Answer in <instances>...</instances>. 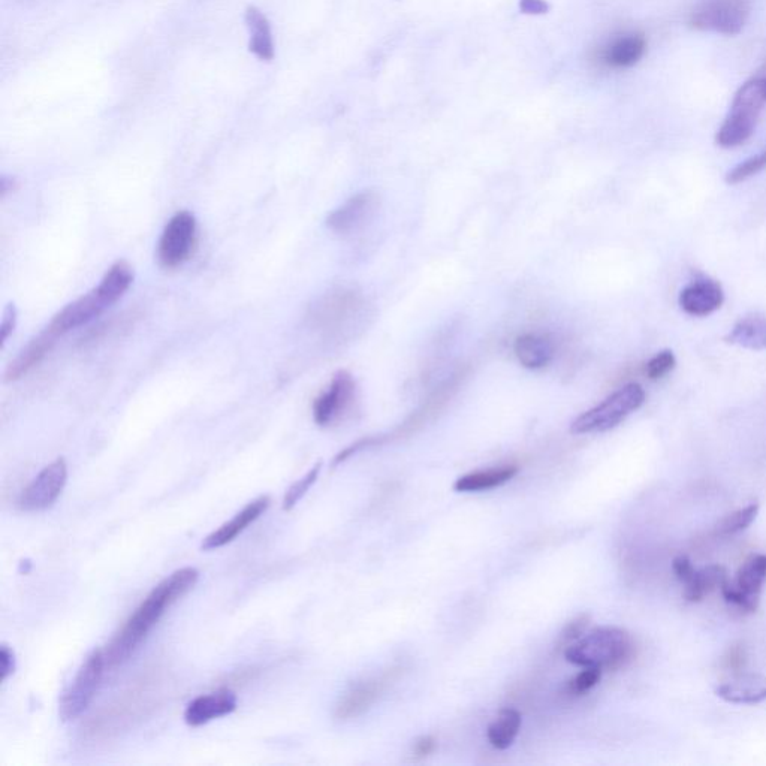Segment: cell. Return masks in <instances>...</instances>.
Wrapping results in <instances>:
<instances>
[{
	"instance_id": "cell-1",
	"label": "cell",
	"mask_w": 766,
	"mask_h": 766,
	"mask_svg": "<svg viewBox=\"0 0 766 766\" xmlns=\"http://www.w3.org/2000/svg\"><path fill=\"white\" fill-rule=\"evenodd\" d=\"M198 578L199 572L195 568H183L156 585L125 626L111 639L104 651L105 666L114 669L128 662L165 612L195 587Z\"/></svg>"
},
{
	"instance_id": "cell-2",
	"label": "cell",
	"mask_w": 766,
	"mask_h": 766,
	"mask_svg": "<svg viewBox=\"0 0 766 766\" xmlns=\"http://www.w3.org/2000/svg\"><path fill=\"white\" fill-rule=\"evenodd\" d=\"M132 282H134V270L131 265L125 261H117L116 264L111 265L98 286L63 307L45 328L59 339L69 331L77 330L95 321L128 292Z\"/></svg>"
},
{
	"instance_id": "cell-3",
	"label": "cell",
	"mask_w": 766,
	"mask_h": 766,
	"mask_svg": "<svg viewBox=\"0 0 766 766\" xmlns=\"http://www.w3.org/2000/svg\"><path fill=\"white\" fill-rule=\"evenodd\" d=\"M636 645L632 635L620 627H597L566 648L565 657L572 665L618 671L632 662Z\"/></svg>"
},
{
	"instance_id": "cell-4",
	"label": "cell",
	"mask_w": 766,
	"mask_h": 766,
	"mask_svg": "<svg viewBox=\"0 0 766 766\" xmlns=\"http://www.w3.org/2000/svg\"><path fill=\"white\" fill-rule=\"evenodd\" d=\"M766 107V63L737 90L716 135L717 146L735 149L752 138Z\"/></svg>"
},
{
	"instance_id": "cell-5",
	"label": "cell",
	"mask_w": 766,
	"mask_h": 766,
	"mask_svg": "<svg viewBox=\"0 0 766 766\" xmlns=\"http://www.w3.org/2000/svg\"><path fill=\"white\" fill-rule=\"evenodd\" d=\"M644 403L645 391L639 383L624 385L593 409L581 413L572 422L571 433L590 434L612 430Z\"/></svg>"
},
{
	"instance_id": "cell-6",
	"label": "cell",
	"mask_w": 766,
	"mask_h": 766,
	"mask_svg": "<svg viewBox=\"0 0 766 766\" xmlns=\"http://www.w3.org/2000/svg\"><path fill=\"white\" fill-rule=\"evenodd\" d=\"M105 668L104 650H95L84 660L74 680L60 696L59 716L62 722L78 719L89 708L101 686Z\"/></svg>"
},
{
	"instance_id": "cell-7",
	"label": "cell",
	"mask_w": 766,
	"mask_h": 766,
	"mask_svg": "<svg viewBox=\"0 0 766 766\" xmlns=\"http://www.w3.org/2000/svg\"><path fill=\"white\" fill-rule=\"evenodd\" d=\"M750 0H701L690 12L689 26L699 32L734 36L750 17Z\"/></svg>"
},
{
	"instance_id": "cell-8",
	"label": "cell",
	"mask_w": 766,
	"mask_h": 766,
	"mask_svg": "<svg viewBox=\"0 0 766 766\" xmlns=\"http://www.w3.org/2000/svg\"><path fill=\"white\" fill-rule=\"evenodd\" d=\"M198 225L189 211H179L168 220L158 243V261L167 270L185 264L196 246Z\"/></svg>"
},
{
	"instance_id": "cell-9",
	"label": "cell",
	"mask_w": 766,
	"mask_h": 766,
	"mask_svg": "<svg viewBox=\"0 0 766 766\" xmlns=\"http://www.w3.org/2000/svg\"><path fill=\"white\" fill-rule=\"evenodd\" d=\"M68 466L65 458H57L38 473L36 478L21 491L17 506L23 512H39L50 508L65 488Z\"/></svg>"
},
{
	"instance_id": "cell-10",
	"label": "cell",
	"mask_w": 766,
	"mask_h": 766,
	"mask_svg": "<svg viewBox=\"0 0 766 766\" xmlns=\"http://www.w3.org/2000/svg\"><path fill=\"white\" fill-rule=\"evenodd\" d=\"M766 581V556L753 554L741 566L735 582L728 581L722 585L723 597L726 602L738 606L747 612H755L761 602L762 587Z\"/></svg>"
},
{
	"instance_id": "cell-11",
	"label": "cell",
	"mask_w": 766,
	"mask_h": 766,
	"mask_svg": "<svg viewBox=\"0 0 766 766\" xmlns=\"http://www.w3.org/2000/svg\"><path fill=\"white\" fill-rule=\"evenodd\" d=\"M355 391L357 385L351 373L345 370L336 373L330 386L313 403V418L316 424L327 427L337 421L351 406Z\"/></svg>"
},
{
	"instance_id": "cell-12",
	"label": "cell",
	"mask_w": 766,
	"mask_h": 766,
	"mask_svg": "<svg viewBox=\"0 0 766 766\" xmlns=\"http://www.w3.org/2000/svg\"><path fill=\"white\" fill-rule=\"evenodd\" d=\"M394 674L392 669L381 677L370 678L352 686L337 702L334 717L345 722V720L357 719L361 714L366 713L378 701Z\"/></svg>"
},
{
	"instance_id": "cell-13",
	"label": "cell",
	"mask_w": 766,
	"mask_h": 766,
	"mask_svg": "<svg viewBox=\"0 0 766 766\" xmlns=\"http://www.w3.org/2000/svg\"><path fill=\"white\" fill-rule=\"evenodd\" d=\"M376 208H378L376 193L370 191L358 193L327 217V226L336 234H351L373 216Z\"/></svg>"
},
{
	"instance_id": "cell-14",
	"label": "cell",
	"mask_w": 766,
	"mask_h": 766,
	"mask_svg": "<svg viewBox=\"0 0 766 766\" xmlns=\"http://www.w3.org/2000/svg\"><path fill=\"white\" fill-rule=\"evenodd\" d=\"M680 307L687 315L705 318L713 315L725 303L722 285L713 279H698L689 283L680 294Z\"/></svg>"
},
{
	"instance_id": "cell-15",
	"label": "cell",
	"mask_w": 766,
	"mask_h": 766,
	"mask_svg": "<svg viewBox=\"0 0 766 766\" xmlns=\"http://www.w3.org/2000/svg\"><path fill=\"white\" fill-rule=\"evenodd\" d=\"M647 45V38L642 33H620L600 50L599 59L611 69L632 68L647 53Z\"/></svg>"
},
{
	"instance_id": "cell-16",
	"label": "cell",
	"mask_w": 766,
	"mask_h": 766,
	"mask_svg": "<svg viewBox=\"0 0 766 766\" xmlns=\"http://www.w3.org/2000/svg\"><path fill=\"white\" fill-rule=\"evenodd\" d=\"M237 710V696L232 690L220 689L210 695L198 696L185 710V722L192 728L207 725L211 720L229 716Z\"/></svg>"
},
{
	"instance_id": "cell-17",
	"label": "cell",
	"mask_w": 766,
	"mask_h": 766,
	"mask_svg": "<svg viewBox=\"0 0 766 766\" xmlns=\"http://www.w3.org/2000/svg\"><path fill=\"white\" fill-rule=\"evenodd\" d=\"M270 506V497L261 496L250 502L243 511L238 512L231 521L220 526L216 532L208 535L202 542V550L211 551L231 544L250 524L255 523Z\"/></svg>"
},
{
	"instance_id": "cell-18",
	"label": "cell",
	"mask_w": 766,
	"mask_h": 766,
	"mask_svg": "<svg viewBox=\"0 0 766 766\" xmlns=\"http://www.w3.org/2000/svg\"><path fill=\"white\" fill-rule=\"evenodd\" d=\"M57 343V337L51 334L45 328L44 331L33 337L20 352L17 357L11 361L5 372V379L8 382H15L26 376L30 370L35 369Z\"/></svg>"
},
{
	"instance_id": "cell-19",
	"label": "cell",
	"mask_w": 766,
	"mask_h": 766,
	"mask_svg": "<svg viewBox=\"0 0 766 766\" xmlns=\"http://www.w3.org/2000/svg\"><path fill=\"white\" fill-rule=\"evenodd\" d=\"M247 29L250 33L249 50L255 54L258 59L270 62L274 59V39L273 30H271L270 21L267 15L256 8L249 6L244 14Z\"/></svg>"
},
{
	"instance_id": "cell-20",
	"label": "cell",
	"mask_w": 766,
	"mask_h": 766,
	"mask_svg": "<svg viewBox=\"0 0 766 766\" xmlns=\"http://www.w3.org/2000/svg\"><path fill=\"white\" fill-rule=\"evenodd\" d=\"M514 351L521 366L530 370L544 369L554 358L553 342L541 334L529 333L518 337Z\"/></svg>"
},
{
	"instance_id": "cell-21",
	"label": "cell",
	"mask_w": 766,
	"mask_h": 766,
	"mask_svg": "<svg viewBox=\"0 0 766 766\" xmlns=\"http://www.w3.org/2000/svg\"><path fill=\"white\" fill-rule=\"evenodd\" d=\"M726 343L750 349V351H766V316L753 313L744 316L734 325Z\"/></svg>"
},
{
	"instance_id": "cell-22",
	"label": "cell",
	"mask_w": 766,
	"mask_h": 766,
	"mask_svg": "<svg viewBox=\"0 0 766 766\" xmlns=\"http://www.w3.org/2000/svg\"><path fill=\"white\" fill-rule=\"evenodd\" d=\"M716 695L729 704L755 705L766 701V684L758 677H738L731 683L717 687Z\"/></svg>"
},
{
	"instance_id": "cell-23",
	"label": "cell",
	"mask_w": 766,
	"mask_h": 766,
	"mask_svg": "<svg viewBox=\"0 0 766 766\" xmlns=\"http://www.w3.org/2000/svg\"><path fill=\"white\" fill-rule=\"evenodd\" d=\"M518 473L517 466L494 467V469L478 470L461 476L455 481L454 490L458 493H478V491L493 490L502 487L506 482L515 478Z\"/></svg>"
},
{
	"instance_id": "cell-24",
	"label": "cell",
	"mask_w": 766,
	"mask_h": 766,
	"mask_svg": "<svg viewBox=\"0 0 766 766\" xmlns=\"http://www.w3.org/2000/svg\"><path fill=\"white\" fill-rule=\"evenodd\" d=\"M523 726V717L520 711L514 708H505L497 714L494 722L488 726V743L497 750H508L517 740Z\"/></svg>"
},
{
	"instance_id": "cell-25",
	"label": "cell",
	"mask_w": 766,
	"mask_h": 766,
	"mask_svg": "<svg viewBox=\"0 0 766 766\" xmlns=\"http://www.w3.org/2000/svg\"><path fill=\"white\" fill-rule=\"evenodd\" d=\"M728 581V572L723 566L711 565L699 571L696 569L692 581L684 585V599L692 603L701 602L707 594L716 588H722V585Z\"/></svg>"
},
{
	"instance_id": "cell-26",
	"label": "cell",
	"mask_w": 766,
	"mask_h": 766,
	"mask_svg": "<svg viewBox=\"0 0 766 766\" xmlns=\"http://www.w3.org/2000/svg\"><path fill=\"white\" fill-rule=\"evenodd\" d=\"M758 514V503H752V505L746 506V508L738 509V511L726 515V517L717 524V533H719V535H735V533L743 532V530L749 529V527L752 526L753 521L756 520Z\"/></svg>"
},
{
	"instance_id": "cell-27",
	"label": "cell",
	"mask_w": 766,
	"mask_h": 766,
	"mask_svg": "<svg viewBox=\"0 0 766 766\" xmlns=\"http://www.w3.org/2000/svg\"><path fill=\"white\" fill-rule=\"evenodd\" d=\"M766 168V149L759 155L752 156V158L746 159L741 162L740 165L729 171L726 176V183L728 185H740V183L746 182V180L752 179L756 174L762 173Z\"/></svg>"
},
{
	"instance_id": "cell-28",
	"label": "cell",
	"mask_w": 766,
	"mask_h": 766,
	"mask_svg": "<svg viewBox=\"0 0 766 766\" xmlns=\"http://www.w3.org/2000/svg\"><path fill=\"white\" fill-rule=\"evenodd\" d=\"M321 469L322 463L316 464V466H313L312 469L307 472V475L304 476V478H301L300 481L291 485V488L286 491L285 499H283V511H291V509L294 508L304 496H306L307 491H309L310 488H312V485L318 481Z\"/></svg>"
},
{
	"instance_id": "cell-29",
	"label": "cell",
	"mask_w": 766,
	"mask_h": 766,
	"mask_svg": "<svg viewBox=\"0 0 766 766\" xmlns=\"http://www.w3.org/2000/svg\"><path fill=\"white\" fill-rule=\"evenodd\" d=\"M675 366H677V360H675L674 352L662 351L648 361L645 373L651 381H657V379L665 378L675 369Z\"/></svg>"
},
{
	"instance_id": "cell-30",
	"label": "cell",
	"mask_w": 766,
	"mask_h": 766,
	"mask_svg": "<svg viewBox=\"0 0 766 766\" xmlns=\"http://www.w3.org/2000/svg\"><path fill=\"white\" fill-rule=\"evenodd\" d=\"M590 621V615L582 614L579 615V617H576L575 620H572L571 623L566 624L565 629L560 633L559 642H557L559 648L566 650V648L575 644L576 641H579V639L587 633Z\"/></svg>"
},
{
	"instance_id": "cell-31",
	"label": "cell",
	"mask_w": 766,
	"mask_h": 766,
	"mask_svg": "<svg viewBox=\"0 0 766 766\" xmlns=\"http://www.w3.org/2000/svg\"><path fill=\"white\" fill-rule=\"evenodd\" d=\"M603 671L597 668H584V671L579 672L574 680L569 681L568 692L571 695L581 696L590 692L593 687L599 684L600 678H602Z\"/></svg>"
},
{
	"instance_id": "cell-32",
	"label": "cell",
	"mask_w": 766,
	"mask_h": 766,
	"mask_svg": "<svg viewBox=\"0 0 766 766\" xmlns=\"http://www.w3.org/2000/svg\"><path fill=\"white\" fill-rule=\"evenodd\" d=\"M17 318V307L14 304H8L6 309L3 310L2 324H0V342H2V346L5 345L9 336L14 333L15 327H17Z\"/></svg>"
},
{
	"instance_id": "cell-33",
	"label": "cell",
	"mask_w": 766,
	"mask_h": 766,
	"mask_svg": "<svg viewBox=\"0 0 766 766\" xmlns=\"http://www.w3.org/2000/svg\"><path fill=\"white\" fill-rule=\"evenodd\" d=\"M746 659V650H744L743 645H734L726 653L723 665L728 671L741 672L746 666Z\"/></svg>"
},
{
	"instance_id": "cell-34",
	"label": "cell",
	"mask_w": 766,
	"mask_h": 766,
	"mask_svg": "<svg viewBox=\"0 0 766 766\" xmlns=\"http://www.w3.org/2000/svg\"><path fill=\"white\" fill-rule=\"evenodd\" d=\"M672 569H674L675 575H677V578L680 579L684 585L689 584V582L692 581L693 576L696 574L695 566H693V563L690 562L686 556H680L677 557V559H674V562H672Z\"/></svg>"
},
{
	"instance_id": "cell-35",
	"label": "cell",
	"mask_w": 766,
	"mask_h": 766,
	"mask_svg": "<svg viewBox=\"0 0 766 766\" xmlns=\"http://www.w3.org/2000/svg\"><path fill=\"white\" fill-rule=\"evenodd\" d=\"M0 669H2V680L6 681L15 671V656L8 645L3 644L0 647Z\"/></svg>"
},
{
	"instance_id": "cell-36",
	"label": "cell",
	"mask_w": 766,
	"mask_h": 766,
	"mask_svg": "<svg viewBox=\"0 0 766 766\" xmlns=\"http://www.w3.org/2000/svg\"><path fill=\"white\" fill-rule=\"evenodd\" d=\"M437 741L434 737H422L413 746V758L425 759L436 750Z\"/></svg>"
},
{
	"instance_id": "cell-37",
	"label": "cell",
	"mask_w": 766,
	"mask_h": 766,
	"mask_svg": "<svg viewBox=\"0 0 766 766\" xmlns=\"http://www.w3.org/2000/svg\"><path fill=\"white\" fill-rule=\"evenodd\" d=\"M520 9L524 14L542 15L550 11L547 0H520Z\"/></svg>"
}]
</instances>
